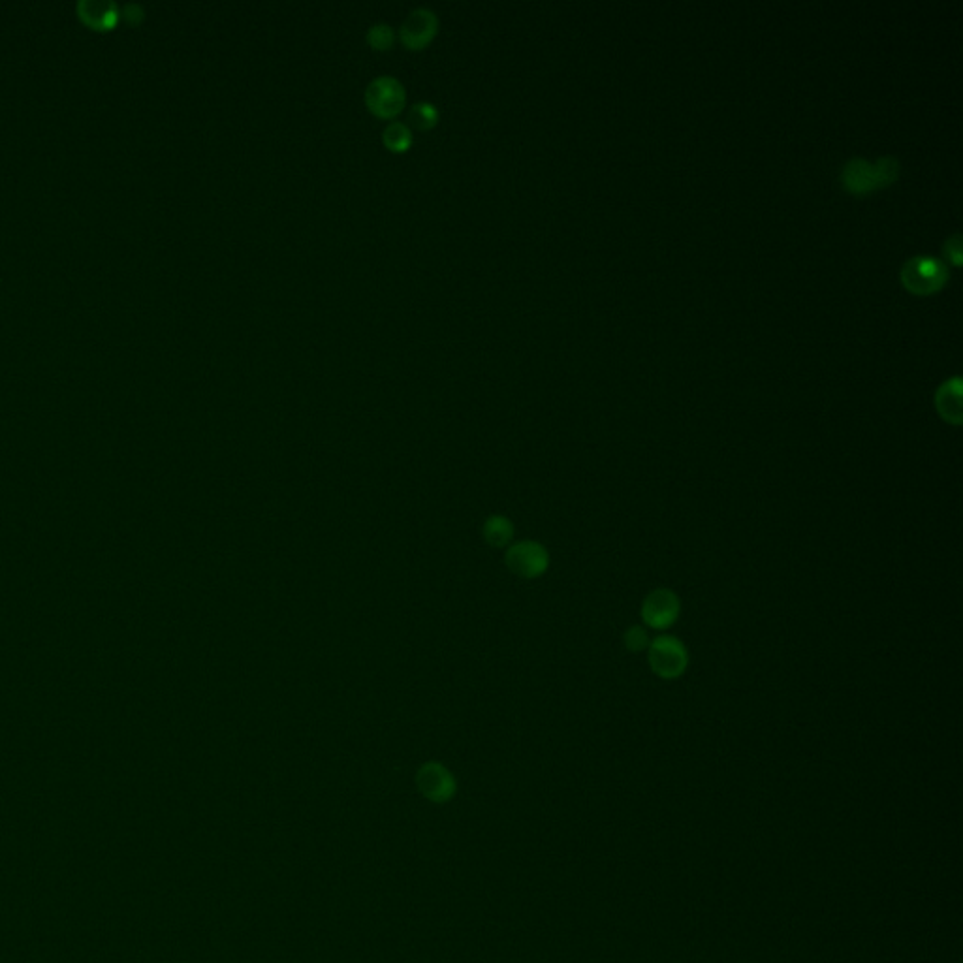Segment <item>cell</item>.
<instances>
[{"label":"cell","instance_id":"obj_15","mask_svg":"<svg viewBox=\"0 0 963 963\" xmlns=\"http://www.w3.org/2000/svg\"><path fill=\"white\" fill-rule=\"evenodd\" d=\"M649 634L644 627H631L625 632V646L632 653H640L649 648Z\"/></svg>","mask_w":963,"mask_h":963},{"label":"cell","instance_id":"obj_8","mask_svg":"<svg viewBox=\"0 0 963 963\" xmlns=\"http://www.w3.org/2000/svg\"><path fill=\"white\" fill-rule=\"evenodd\" d=\"M678 617L679 599L674 591L655 589L653 593H649L648 599L644 600L642 619L651 629H670Z\"/></svg>","mask_w":963,"mask_h":963},{"label":"cell","instance_id":"obj_11","mask_svg":"<svg viewBox=\"0 0 963 963\" xmlns=\"http://www.w3.org/2000/svg\"><path fill=\"white\" fill-rule=\"evenodd\" d=\"M382 142L394 153H405L412 145L411 128L405 123L390 121L382 130Z\"/></svg>","mask_w":963,"mask_h":963},{"label":"cell","instance_id":"obj_13","mask_svg":"<svg viewBox=\"0 0 963 963\" xmlns=\"http://www.w3.org/2000/svg\"><path fill=\"white\" fill-rule=\"evenodd\" d=\"M437 121H439V110L433 102L422 100L412 104L409 110V123L412 127L418 130H429L437 125Z\"/></svg>","mask_w":963,"mask_h":963},{"label":"cell","instance_id":"obj_12","mask_svg":"<svg viewBox=\"0 0 963 963\" xmlns=\"http://www.w3.org/2000/svg\"><path fill=\"white\" fill-rule=\"evenodd\" d=\"M512 535H514L512 523L501 516H493L484 525V538L493 548H505L506 544L512 540Z\"/></svg>","mask_w":963,"mask_h":963},{"label":"cell","instance_id":"obj_7","mask_svg":"<svg viewBox=\"0 0 963 963\" xmlns=\"http://www.w3.org/2000/svg\"><path fill=\"white\" fill-rule=\"evenodd\" d=\"M439 31V17L426 6L414 8L399 27V38L409 49L426 48Z\"/></svg>","mask_w":963,"mask_h":963},{"label":"cell","instance_id":"obj_4","mask_svg":"<svg viewBox=\"0 0 963 963\" xmlns=\"http://www.w3.org/2000/svg\"><path fill=\"white\" fill-rule=\"evenodd\" d=\"M649 666L663 679H676L685 674L689 655L687 648L674 636H661L649 644Z\"/></svg>","mask_w":963,"mask_h":963},{"label":"cell","instance_id":"obj_14","mask_svg":"<svg viewBox=\"0 0 963 963\" xmlns=\"http://www.w3.org/2000/svg\"><path fill=\"white\" fill-rule=\"evenodd\" d=\"M367 42L369 46L375 49H390L394 46L395 42V31L392 25L388 23H375L369 27L367 31Z\"/></svg>","mask_w":963,"mask_h":963},{"label":"cell","instance_id":"obj_5","mask_svg":"<svg viewBox=\"0 0 963 963\" xmlns=\"http://www.w3.org/2000/svg\"><path fill=\"white\" fill-rule=\"evenodd\" d=\"M416 787L433 804H448L458 792L456 777L439 762H426L416 774Z\"/></svg>","mask_w":963,"mask_h":963},{"label":"cell","instance_id":"obj_1","mask_svg":"<svg viewBox=\"0 0 963 963\" xmlns=\"http://www.w3.org/2000/svg\"><path fill=\"white\" fill-rule=\"evenodd\" d=\"M900 175V164L894 157L879 158L869 164L864 158H853L841 172V183L854 196H868L875 190L890 187Z\"/></svg>","mask_w":963,"mask_h":963},{"label":"cell","instance_id":"obj_9","mask_svg":"<svg viewBox=\"0 0 963 963\" xmlns=\"http://www.w3.org/2000/svg\"><path fill=\"white\" fill-rule=\"evenodd\" d=\"M76 10L85 25L98 31L111 29L119 17V8L113 0H79Z\"/></svg>","mask_w":963,"mask_h":963},{"label":"cell","instance_id":"obj_16","mask_svg":"<svg viewBox=\"0 0 963 963\" xmlns=\"http://www.w3.org/2000/svg\"><path fill=\"white\" fill-rule=\"evenodd\" d=\"M945 254L954 266L962 264V236L956 234V236L948 237L945 241Z\"/></svg>","mask_w":963,"mask_h":963},{"label":"cell","instance_id":"obj_2","mask_svg":"<svg viewBox=\"0 0 963 963\" xmlns=\"http://www.w3.org/2000/svg\"><path fill=\"white\" fill-rule=\"evenodd\" d=\"M948 268L937 258L913 256L901 268V283L916 296H930L947 285Z\"/></svg>","mask_w":963,"mask_h":963},{"label":"cell","instance_id":"obj_3","mask_svg":"<svg viewBox=\"0 0 963 963\" xmlns=\"http://www.w3.org/2000/svg\"><path fill=\"white\" fill-rule=\"evenodd\" d=\"M405 102L407 91L394 76H377L365 87V106L382 119H394Z\"/></svg>","mask_w":963,"mask_h":963},{"label":"cell","instance_id":"obj_17","mask_svg":"<svg viewBox=\"0 0 963 963\" xmlns=\"http://www.w3.org/2000/svg\"><path fill=\"white\" fill-rule=\"evenodd\" d=\"M121 14H123V17L128 19L130 23H140L143 19V8L140 4L130 2V4H127V6L121 10Z\"/></svg>","mask_w":963,"mask_h":963},{"label":"cell","instance_id":"obj_6","mask_svg":"<svg viewBox=\"0 0 963 963\" xmlns=\"http://www.w3.org/2000/svg\"><path fill=\"white\" fill-rule=\"evenodd\" d=\"M505 561L508 570L523 580H535L542 576L550 565L546 548L533 540H525L512 546L506 552Z\"/></svg>","mask_w":963,"mask_h":963},{"label":"cell","instance_id":"obj_10","mask_svg":"<svg viewBox=\"0 0 963 963\" xmlns=\"http://www.w3.org/2000/svg\"><path fill=\"white\" fill-rule=\"evenodd\" d=\"M935 405H937V411L941 414V418L947 420L948 424H954V426L962 424V379L960 377L947 380L937 390Z\"/></svg>","mask_w":963,"mask_h":963}]
</instances>
